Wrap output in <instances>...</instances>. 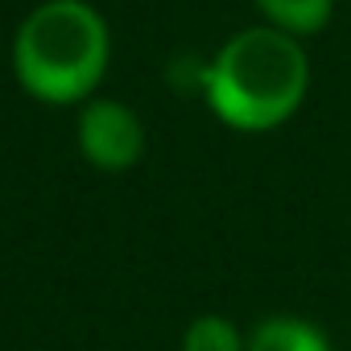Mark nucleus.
Here are the masks:
<instances>
[{
	"label": "nucleus",
	"instance_id": "f257e3e1",
	"mask_svg": "<svg viewBox=\"0 0 351 351\" xmlns=\"http://www.w3.org/2000/svg\"><path fill=\"white\" fill-rule=\"evenodd\" d=\"M310 91V58L302 38L248 25L232 34L203 75V95L211 112L236 132H273L281 128Z\"/></svg>",
	"mask_w": 351,
	"mask_h": 351
},
{
	"label": "nucleus",
	"instance_id": "f03ea898",
	"mask_svg": "<svg viewBox=\"0 0 351 351\" xmlns=\"http://www.w3.org/2000/svg\"><path fill=\"white\" fill-rule=\"evenodd\" d=\"M112 62V34L87 0H42L13 34V75L38 104H87Z\"/></svg>",
	"mask_w": 351,
	"mask_h": 351
},
{
	"label": "nucleus",
	"instance_id": "7ed1b4c3",
	"mask_svg": "<svg viewBox=\"0 0 351 351\" xmlns=\"http://www.w3.org/2000/svg\"><path fill=\"white\" fill-rule=\"evenodd\" d=\"M75 141H79L83 161H91L104 173H124L145 157V124L136 108H128L124 99H108V95H91L79 108Z\"/></svg>",
	"mask_w": 351,
	"mask_h": 351
},
{
	"label": "nucleus",
	"instance_id": "20e7f679",
	"mask_svg": "<svg viewBox=\"0 0 351 351\" xmlns=\"http://www.w3.org/2000/svg\"><path fill=\"white\" fill-rule=\"evenodd\" d=\"M244 351H330V339L322 326L298 314H269L248 330Z\"/></svg>",
	"mask_w": 351,
	"mask_h": 351
},
{
	"label": "nucleus",
	"instance_id": "39448f33",
	"mask_svg": "<svg viewBox=\"0 0 351 351\" xmlns=\"http://www.w3.org/2000/svg\"><path fill=\"white\" fill-rule=\"evenodd\" d=\"M256 9H261L265 25L285 29L293 38H310L330 25L335 0H256Z\"/></svg>",
	"mask_w": 351,
	"mask_h": 351
},
{
	"label": "nucleus",
	"instance_id": "423d86ee",
	"mask_svg": "<svg viewBox=\"0 0 351 351\" xmlns=\"http://www.w3.org/2000/svg\"><path fill=\"white\" fill-rule=\"evenodd\" d=\"M248 335L223 314H199L182 330V351H244Z\"/></svg>",
	"mask_w": 351,
	"mask_h": 351
}]
</instances>
